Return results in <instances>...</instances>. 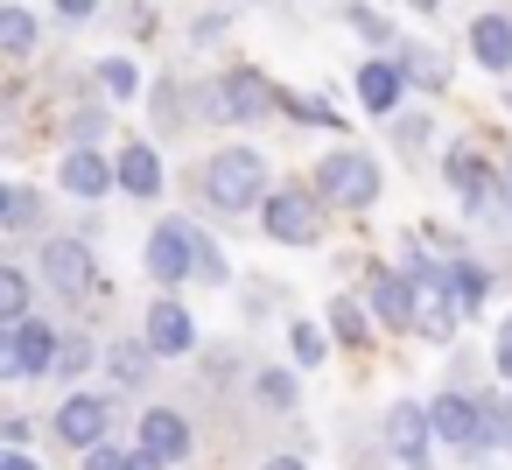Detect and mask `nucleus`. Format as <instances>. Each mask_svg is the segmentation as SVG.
I'll return each instance as SVG.
<instances>
[{
	"label": "nucleus",
	"mask_w": 512,
	"mask_h": 470,
	"mask_svg": "<svg viewBox=\"0 0 512 470\" xmlns=\"http://www.w3.org/2000/svg\"><path fill=\"white\" fill-rule=\"evenodd\" d=\"M260 197H267V162L253 148H218L204 162V204H218L225 218L246 211V204H260Z\"/></svg>",
	"instance_id": "obj_1"
},
{
	"label": "nucleus",
	"mask_w": 512,
	"mask_h": 470,
	"mask_svg": "<svg viewBox=\"0 0 512 470\" xmlns=\"http://www.w3.org/2000/svg\"><path fill=\"white\" fill-rule=\"evenodd\" d=\"M316 190H323V204H337V211H372V204H379V162L358 155V148H337V155L316 162Z\"/></svg>",
	"instance_id": "obj_2"
},
{
	"label": "nucleus",
	"mask_w": 512,
	"mask_h": 470,
	"mask_svg": "<svg viewBox=\"0 0 512 470\" xmlns=\"http://www.w3.org/2000/svg\"><path fill=\"white\" fill-rule=\"evenodd\" d=\"M428 428L449 442V456H484L491 449V421H484V400H470V393H442L435 407H428Z\"/></svg>",
	"instance_id": "obj_3"
},
{
	"label": "nucleus",
	"mask_w": 512,
	"mask_h": 470,
	"mask_svg": "<svg viewBox=\"0 0 512 470\" xmlns=\"http://www.w3.org/2000/svg\"><path fill=\"white\" fill-rule=\"evenodd\" d=\"M260 218H267V239H281V246H316L323 239V197H309V190L260 197Z\"/></svg>",
	"instance_id": "obj_4"
},
{
	"label": "nucleus",
	"mask_w": 512,
	"mask_h": 470,
	"mask_svg": "<svg viewBox=\"0 0 512 470\" xmlns=\"http://www.w3.org/2000/svg\"><path fill=\"white\" fill-rule=\"evenodd\" d=\"M190 267H197V225H183V218L155 225L148 232V274H155V288H183Z\"/></svg>",
	"instance_id": "obj_5"
},
{
	"label": "nucleus",
	"mask_w": 512,
	"mask_h": 470,
	"mask_svg": "<svg viewBox=\"0 0 512 470\" xmlns=\"http://www.w3.org/2000/svg\"><path fill=\"white\" fill-rule=\"evenodd\" d=\"M43 281H50L64 302H85V295L99 288L92 246H85V239H43Z\"/></svg>",
	"instance_id": "obj_6"
},
{
	"label": "nucleus",
	"mask_w": 512,
	"mask_h": 470,
	"mask_svg": "<svg viewBox=\"0 0 512 470\" xmlns=\"http://www.w3.org/2000/svg\"><path fill=\"white\" fill-rule=\"evenodd\" d=\"M428 344H449L456 337V323H463V309H456V295H449V281L442 274H428V267H414V316H407Z\"/></svg>",
	"instance_id": "obj_7"
},
{
	"label": "nucleus",
	"mask_w": 512,
	"mask_h": 470,
	"mask_svg": "<svg viewBox=\"0 0 512 470\" xmlns=\"http://www.w3.org/2000/svg\"><path fill=\"white\" fill-rule=\"evenodd\" d=\"M50 428H57L64 449H92V442H106V428H113V400H106V393H71Z\"/></svg>",
	"instance_id": "obj_8"
},
{
	"label": "nucleus",
	"mask_w": 512,
	"mask_h": 470,
	"mask_svg": "<svg viewBox=\"0 0 512 470\" xmlns=\"http://www.w3.org/2000/svg\"><path fill=\"white\" fill-rule=\"evenodd\" d=\"M386 442H393V456H400L407 470H428V463H435V428H428V407L393 400V407H386Z\"/></svg>",
	"instance_id": "obj_9"
},
{
	"label": "nucleus",
	"mask_w": 512,
	"mask_h": 470,
	"mask_svg": "<svg viewBox=\"0 0 512 470\" xmlns=\"http://www.w3.org/2000/svg\"><path fill=\"white\" fill-rule=\"evenodd\" d=\"M218 113H225V120H274V85H267L253 64H239V71H225V85H218Z\"/></svg>",
	"instance_id": "obj_10"
},
{
	"label": "nucleus",
	"mask_w": 512,
	"mask_h": 470,
	"mask_svg": "<svg viewBox=\"0 0 512 470\" xmlns=\"http://www.w3.org/2000/svg\"><path fill=\"white\" fill-rule=\"evenodd\" d=\"M148 351H155V358H190V351H197V323H190L183 302L162 295V302L148 309Z\"/></svg>",
	"instance_id": "obj_11"
},
{
	"label": "nucleus",
	"mask_w": 512,
	"mask_h": 470,
	"mask_svg": "<svg viewBox=\"0 0 512 470\" xmlns=\"http://www.w3.org/2000/svg\"><path fill=\"white\" fill-rule=\"evenodd\" d=\"M358 99H365V113L393 120V113H400V99H407V71H400L393 57H372V64H358Z\"/></svg>",
	"instance_id": "obj_12"
},
{
	"label": "nucleus",
	"mask_w": 512,
	"mask_h": 470,
	"mask_svg": "<svg viewBox=\"0 0 512 470\" xmlns=\"http://www.w3.org/2000/svg\"><path fill=\"white\" fill-rule=\"evenodd\" d=\"M141 449L162 456V463H183L197 442H190V421H183L176 407H148V414H141Z\"/></svg>",
	"instance_id": "obj_13"
},
{
	"label": "nucleus",
	"mask_w": 512,
	"mask_h": 470,
	"mask_svg": "<svg viewBox=\"0 0 512 470\" xmlns=\"http://www.w3.org/2000/svg\"><path fill=\"white\" fill-rule=\"evenodd\" d=\"M372 316H379L386 330H407V316H414V274L372 267Z\"/></svg>",
	"instance_id": "obj_14"
},
{
	"label": "nucleus",
	"mask_w": 512,
	"mask_h": 470,
	"mask_svg": "<svg viewBox=\"0 0 512 470\" xmlns=\"http://www.w3.org/2000/svg\"><path fill=\"white\" fill-rule=\"evenodd\" d=\"M113 183H120L127 197H155V190H162V155H155L148 141H127L120 162H113Z\"/></svg>",
	"instance_id": "obj_15"
},
{
	"label": "nucleus",
	"mask_w": 512,
	"mask_h": 470,
	"mask_svg": "<svg viewBox=\"0 0 512 470\" xmlns=\"http://www.w3.org/2000/svg\"><path fill=\"white\" fill-rule=\"evenodd\" d=\"M470 57L505 78V71H512V15H477V22H470Z\"/></svg>",
	"instance_id": "obj_16"
},
{
	"label": "nucleus",
	"mask_w": 512,
	"mask_h": 470,
	"mask_svg": "<svg viewBox=\"0 0 512 470\" xmlns=\"http://www.w3.org/2000/svg\"><path fill=\"white\" fill-rule=\"evenodd\" d=\"M57 183H64L71 197H106V190H113V162L92 155V148H71L64 169H57Z\"/></svg>",
	"instance_id": "obj_17"
},
{
	"label": "nucleus",
	"mask_w": 512,
	"mask_h": 470,
	"mask_svg": "<svg viewBox=\"0 0 512 470\" xmlns=\"http://www.w3.org/2000/svg\"><path fill=\"white\" fill-rule=\"evenodd\" d=\"M274 113H288L295 127H344L330 99H316V92H295V85H274Z\"/></svg>",
	"instance_id": "obj_18"
},
{
	"label": "nucleus",
	"mask_w": 512,
	"mask_h": 470,
	"mask_svg": "<svg viewBox=\"0 0 512 470\" xmlns=\"http://www.w3.org/2000/svg\"><path fill=\"white\" fill-rule=\"evenodd\" d=\"M442 176H449V190L463 197V211H470V204L484 197V183H491V169H484L470 148H449V155H442Z\"/></svg>",
	"instance_id": "obj_19"
},
{
	"label": "nucleus",
	"mask_w": 512,
	"mask_h": 470,
	"mask_svg": "<svg viewBox=\"0 0 512 470\" xmlns=\"http://www.w3.org/2000/svg\"><path fill=\"white\" fill-rule=\"evenodd\" d=\"M15 337H22V372H29V379H36V372H50L57 330H50V323H36V316H22V323H15Z\"/></svg>",
	"instance_id": "obj_20"
},
{
	"label": "nucleus",
	"mask_w": 512,
	"mask_h": 470,
	"mask_svg": "<svg viewBox=\"0 0 512 470\" xmlns=\"http://www.w3.org/2000/svg\"><path fill=\"white\" fill-rule=\"evenodd\" d=\"M29 50H36V15L0 0V57H29Z\"/></svg>",
	"instance_id": "obj_21"
},
{
	"label": "nucleus",
	"mask_w": 512,
	"mask_h": 470,
	"mask_svg": "<svg viewBox=\"0 0 512 470\" xmlns=\"http://www.w3.org/2000/svg\"><path fill=\"white\" fill-rule=\"evenodd\" d=\"M442 281H449V295H456V309H477V302L491 295V281H484V267H470V260H442Z\"/></svg>",
	"instance_id": "obj_22"
},
{
	"label": "nucleus",
	"mask_w": 512,
	"mask_h": 470,
	"mask_svg": "<svg viewBox=\"0 0 512 470\" xmlns=\"http://www.w3.org/2000/svg\"><path fill=\"white\" fill-rule=\"evenodd\" d=\"M92 365H99V344H92V337H57L50 379H78V372H92Z\"/></svg>",
	"instance_id": "obj_23"
},
{
	"label": "nucleus",
	"mask_w": 512,
	"mask_h": 470,
	"mask_svg": "<svg viewBox=\"0 0 512 470\" xmlns=\"http://www.w3.org/2000/svg\"><path fill=\"white\" fill-rule=\"evenodd\" d=\"M330 337H337V344H365V337H372V323H365V309L337 295V302H330Z\"/></svg>",
	"instance_id": "obj_24"
},
{
	"label": "nucleus",
	"mask_w": 512,
	"mask_h": 470,
	"mask_svg": "<svg viewBox=\"0 0 512 470\" xmlns=\"http://www.w3.org/2000/svg\"><path fill=\"white\" fill-rule=\"evenodd\" d=\"M148 358H155V351H148V337H141V344H113V358H106V365H113V379H120V386H141V379H148Z\"/></svg>",
	"instance_id": "obj_25"
},
{
	"label": "nucleus",
	"mask_w": 512,
	"mask_h": 470,
	"mask_svg": "<svg viewBox=\"0 0 512 470\" xmlns=\"http://www.w3.org/2000/svg\"><path fill=\"white\" fill-rule=\"evenodd\" d=\"M400 71H407V85H428V92H442V85H449L442 57H428V50H400Z\"/></svg>",
	"instance_id": "obj_26"
},
{
	"label": "nucleus",
	"mask_w": 512,
	"mask_h": 470,
	"mask_svg": "<svg viewBox=\"0 0 512 470\" xmlns=\"http://www.w3.org/2000/svg\"><path fill=\"white\" fill-rule=\"evenodd\" d=\"M288 344H295V365H323V358H330V330H323V323H295Z\"/></svg>",
	"instance_id": "obj_27"
},
{
	"label": "nucleus",
	"mask_w": 512,
	"mask_h": 470,
	"mask_svg": "<svg viewBox=\"0 0 512 470\" xmlns=\"http://www.w3.org/2000/svg\"><path fill=\"white\" fill-rule=\"evenodd\" d=\"M29 316V281L15 267H0V323H22Z\"/></svg>",
	"instance_id": "obj_28"
},
{
	"label": "nucleus",
	"mask_w": 512,
	"mask_h": 470,
	"mask_svg": "<svg viewBox=\"0 0 512 470\" xmlns=\"http://www.w3.org/2000/svg\"><path fill=\"white\" fill-rule=\"evenodd\" d=\"M99 85H106L113 99H134V92H141V71H134L127 57H99Z\"/></svg>",
	"instance_id": "obj_29"
},
{
	"label": "nucleus",
	"mask_w": 512,
	"mask_h": 470,
	"mask_svg": "<svg viewBox=\"0 0 512 470\" xmlns=\"http://www.w3.org/2000/svg\"><path fill=\"white\" fill-rule=\"evenodd\" d=\"M351 29H358L365 43H379V50H393V22H386V15H372V8H351Z\"/></svg>",
	"instance_id": "obj_30"
},
{
	"label": "nucleus",
	"mask_w": 512,
	"mask_h": 470,
	"mask_svg": "<svg viewBox=\"0 0 512 470\" xmlns=\"http://www.w3.org/2000/svg\"><path fill=\"white\" fill-rule=\"evenodd\" d=\"M260 400L267 407H295L302 393H295V372H260Z\"/></svg>",
	"instance_id": "obj_31"
},
{
	"label": "nucleus",
	"mask_w": 512,
	"mask_h": 470,
	"mask_svg": "<svg viewBox=\"0 0 512 470\" xmlns=\"http://www.w3.org/2000/svg\"><path fill=\"white\" fill-rule=\"evenodd\" d=\"M0 379H29V372H22V337H15V323H0Z\"/></svg>",
	"instance_id": "obj_32"
},
{
	"label": "nucleus",
	"mask_w": 512,
	"mask_h": 470,
	"mask_svg": "<svg viewBox=\"0 0 512 470\" xmlns=\"http://www.w3.org/2000/svg\"><path fill=\"white\" fill-rule=\"evenodd\" d=\"M99 134H106V113H99V106H85V113H71V141H78V148H92Z\"/></svg>",
	"instance_id": "obj_33"
},
{
	"label": "nucleus",
	"mask_w": 512,
	"mask_h": 470,
	"mask_svg": "<svg viewBox=\"0 0 512 470\" xmlns=\"http://www.w3.org/2000/svg\"><path fill=\"white\" fill-rule=\"evenodd\" d=\"M85 470H127V449H113V442H92V449H85Z\"/></svg>",
	"instance_id": "obj_34"
},
{
	"label": "nucleus",
	"mask_w": 512,
	"mask_h": 470,
	"mask_svg": "<svg viewBox=\"0 0 512 470\" xmlns=\"http://www.w3.org/2000/svg\"><path fill=\"white\" fill-rule=\"evenodd\" d=\"M197 274H211V281H225V253H218V246H211L204 232H197Z\"/></svg>",
	"instance_id": "obj_35"
},
{
	"label": "nucleus",
	"mask_w": 512,
	"mask_h": 470,
	"mask_svg": "<svg viewBox=\"0 0 512 470\" xmlns=\"http://www.w3.org/2000/svg\"><path fill=\"white\" fill-rule=\"evenodd\" d=\"M484 421H491V442H512V400H498V407H484Z\"/></svg>",
	"instance_id": "obj_36"
},
{
	"label": "nucleus",
	"mask_w": 512,
	"mask_h": 470,
	"mask_svg": "<svg viewBox=\"0 0 512 470\" xmlns=\"http://www.w3.org/2000/svg\"><path fill=\"white\" fill-rule=\"evenodd\" d=\"M491 365H498V372H505V379H512V316H505V323H498V344H491Z\"/></svg>",
	"instance_id": "obj_37"
},
{
	"label": "nucleus",
	"mask_w": 512,
	"mask_h": 470,
	"mask_svg": "<svg viewBox=\"0 0 512 470\" xmlns=\"http://www.w3.org/2000/svg\"><path fill=\"white\" fill-rule=\"evenodd\" d=\"M57 15H64V22H92V15H99V0H57Z\"/></svg>",
	"instance_id": "obj_38"
},
{
	"label": "nucleus",
	"mask_w": 512,
	"mask_h": 470,
	"mask_svg": "<svg viewBox=\"0 0 512 470\" xmlns=\"http://www.w3.org/2000/svg\"><path fill=\"white\" fill-rule=\"evenodd\" d=\"M127 470H169L162 456H148V449H127Z\"/></svg>",
	"instance_id": "obj_39"
},
{
	"label": "nucleus",
	"mask_w": 512,
	"mask_h": 470,
	"mask_svg": "<svg viewBox=\"0 0 512 470\" xmlns=\"http://www.w3.org/2000/svg\"><path fill=\"white\" fill-rule=\"evenodd\" d=\"M0 470H36V456H22V449H0Z\"/></svg>",
	"instance_id": "obj_40"
},
{
	"label": "nucleus",
	"mask_w": 512,
	"mask_h": 470,
	"mask_svg": "<svg viewBox=\"0 0 512 470\" xmlns=\"http://www.w3.org/2000/svg\"><path fill=\"white\" fill-rule=\"evenodd\" d=\"M260 470H302V456H267Z\"/></svg>",
	"instance_id": "obj_41"
},
{
	"label": "nucleus",
	"mask_w": 512,
	"mask_h": 470,
	"mask_svg": "<svg viewBox=\"0 0 512 470\" xmlns=\"http://www.w3.org/2000/svg\"><path fill=\"white\" fill-rule=\"evenodd\" d=\"M0 218H15V190L8 183H0Z\"/></svg>",
	"instance_id": "obj_42"
},
{
	"label": "nucleus",
	"mask_w": 512,
	"mask_h": 470,
	"mask_svg": "<svg viewBox=\"0 0 512 470\" xmlns=\"http://www.w3.org/2000/svg\"><path fill=\"white\" fill-rule=\"evenodd\" d=\"M407 8H414V15H442V0H407Z\"/></svg>",
	"instance_id": "obj_43"
},
{
	"label": "nucleus",
	"mask_w": 512,
	"mask_h": 470,
	"mask_svg": "<svg viewBox=\"0 0 512 470\" xmlns=\"http://www.w3.org/2000/svg\"><path fill=\"white\" fill-rule=\"evenodd\" d=\"M498 176H505V183H512V148H505V169H498Z\"/></svg>",
	"instance_id": "obj_44"
}]
</instances>
